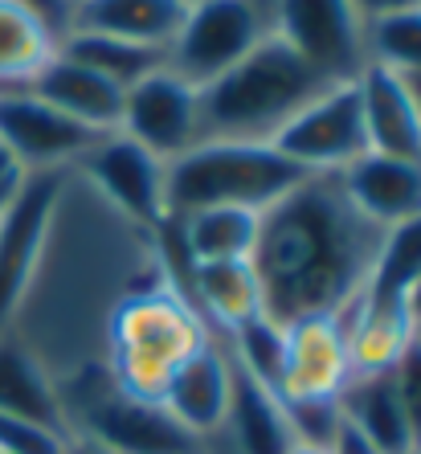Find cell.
<instances>
[{
    "mask_svg": "<svg viewBox=\"0 0 421 454\" xmlns=\"http://www.w3.org/2000/svg\"><path fill=\"white\" fill-rule=\"evenodd\" d=\"M168 275L176 270L160 230L123 217L74 168L66 172L42 258L4 328L53 377L66 434L119 389L106 369V324L115 307Z\"/></svg>",
    "mask_w": 421,
    "mask_h": 454,
    "instance_id": "6da1fadb",
    "label": "cell"
},
{
    "mask_svg": "<svg viewBox=\"0 0 421 454\" xmlns=\"http://www.w3.org/2000/svg\"><path fill=\"white\" fill-rule=\"evenodd\" d=\"M380 233L347 201L339 172H307L258 225L250 266L262 316L283 328L307 316H344L369 286Z\"/></svg>",
    "mask_w": 421,
    "mask_h": 454,
    "instance_id": "7a4b0ae2",
    "label": "cell"
},
{
    "mask_svg": "<svg viewBox=\"0 0 421 454\" xmlns=\"http://www.w3.org/2000/svg\"><path fill=\"white\" fill-rule=\"evenodd\" d=\"M209 324L180 291L176 275L156 278L115 307L106 324V369L127 397L164 405L172 377L209 344Z\"/></svg>",
    "mask_w": 421,
    "mask_h": 454,
    "instance_id": "3957f363",
    "label": "cell"
},
{
    "mask_svg": "<svg viewBox=\"0 0 421 454\" xmlns=\"http://www.w3.org/2000/svg\"><path fill=\"white\" fill-rule=\"evenodd\" d=\"M324 78L274 33L253 53L200 90V139H253L270 144L311 98Z\"/></svg>",
    "mask_w": 421,
    "mask_h": 454,
    "instance_id": "277c9868",
    "label": "cell"
},
{
    "mask_svg": "<svg viewBox=\"0 0 421 454\" xmlns=\"http://www.w3.org/2000/svg\"><path fill=\"white\" fill-rule=\"evenodd\" d=\"M303 176L307 168L286 160L274 144L200 139L184 156L168 160V168H164V209H168V222L180 213L213 209V205L266 213Z\"/></svg>",
    "mask_w": 421,
    "mask_h": 454,
    "instance_id": "5b68a950",
    "label": "cell"
},
{
    "mask_svg": "<svg viewBox=\"0 0 421 454\" xmlns=\"http://www.w3.org/2000/svg\"><path fill=\"white\" fill-rule=\"evenodd\" d=\"M270 37L274 0H189L168 45V70L205 86Z\"/></svg>",
    "mask_w": 421,
    "mask_h": 454,
    "instance_id": "8992f818",
    "label": "cell"
},
{
    "mask_svg": "<svg viewBox=\"0 0 421 454\" xmlns=\"http://www.w3.org/2000/svg\"><path fill=\"white\" fill-rule=\"evenodd\" d=\"M274 33L324 82H356L369 66L364 17L352 0H274Z\"/></svg>",
    "mask_w": 421,
    "mask_h": 454,
    "instance_id": "52a82bcc",
    "label": "cell"
},
{
    "mask_svg": "<svg viewBox=\"0 0 421 454\" xmlns=\"http://www.w3.org/2000/svg\"><path fill=\"white\" fill-rule=\"evenodd\" d=\"M286 160L307 172H339L369 152L364 111H360L356 82L324 86L291 123L270 139Z\"/></svg>",
    "mask_w": 421,
    "mask_h": 454,
    "instance_id": "ba28073f",
    "label": "cell"
},
{
    "mask_svg": "<svg viewBox=\"0 0 421 454\" xmlns=\"http://www.w3.org/2000/svg\"><path fill=\"white\" fill-rule=\"evenodd\" d=\"M98 139H103V131L62 115L42 95H33L29 86L25 90H0V148L21 164V172L74 168Z\"/></svg>",
    "mask_w": 421,
    "mask_h": 454,
    "instance_id": "9c48e42d",
    "label": "cell"
},
{
    "mask_svg": "<svg viewBox=\"0 0 421 454\" xmlns=\"http://www.w3.org/2000/svg\"><path fill=\"white\" fill-rule=\"evenodd\" d=\"M119 136L136 139L156 160H176L200 144V90L176 70L160 66L156 74L127 86Z\"/></svg>",
    "mask_w": 421,
    "mask_h": 454,
    "instance_id": "30bf717a",
    "label": "cell"
},
{
    "mask_svg": "<svg viewBox=\"0 0 421 454\" xmlns=\"http://www.w3.org/2000/svg\"><path fill=\"white\" fill-rule=\"evenodd\" d=\"M164 168H168L164 160H156L148 148H139L136 139L119 136V131L103 136L74 164V172L106 205H115L123 217L148 225V230H160L168 222V209H164Z\"/></svg>",
    "mask_w": 421,
    "mask_h": 454,
    "instance_id": "8fae6325",
    "label": "cell"
},
{
    "mask_svg": "<svg viewBox=\"0 0 421 454\" xmlns=\"http://www.w3.org/2000/svg\"><path fill=\"white\" fill-rule=\"evenodd\" d=\"M66 172H25L21 189L12 192V201L0 213V332L9 328L12 311L33 278V266L42 258L53 201Z\"/></svg>",
    "mask_w": 421,
    "mask_h": 454,
    "instance_id": "7c38bea8",
    "label": "cell"
},
{
    "mask_svg": "<svg viewBox=\"0 0 421 454\" xmlns=\"http://www.w3.org/2000/svg\"><path fill=\"white\" fill-rule=\"evenodd\" d=\"M70 438L98 442L111 454H205V442L184 430L160 402H139L123 389L90 405L74 422Z\"/></svg>",
    "mask_w": 421,
    "mask_h": 454,
    "instance_id": "4fadbf2b",
    "label": "cell"
},
{
    "mask_svg": "<svg viewBox=\"0 0 421 454\" xmlns=\"http://www.w3.org/2000/svg\"><path fill=\"white\" fill-rule=\"evenodd\" d=\"M352 380L344 316H307L283 328L278 402H336Z\"/></svg>",
    "mask_w": 421,
    "mask_h": 454,
    "instance_id": "5bb4252c",
    "label": "cell"
},
{
    "mask_svg": "<svg viewBox=\"0 0 421 454\" xmlns=\"http://www.w3.org/2000/svg\"><path fill=\"white\" fill-rule=\"evenodd\" d=\"M291 446H295V434H291L283 402L233 356L230 410H225V422L205 438V454H291Z\"/></svg>",
    "mask_w": 421,
    "mask_h": 454,
    "instance_id": "9a60e30c",
    "label": "cell"
},
{
    "mask_svg": "<svg viewBox=\"0 0 421 454\" xmlns=\"http://www.w3.org/2000/svg\"><path fill=\"white\" fill-rule=\"evenodd\" d=\"M339 184L360 217H369L377 230L421 217V160L364 152L339 168Z\"/></svg>",
    "mask_w": 421,
    "mask_h": 454,
    "instance_id": "2e32d148",
    "label": "cell"
},
{
    "mask_svg": "<svg viewBox=\"0 0 421 454\" xmlns=\"http://www.w3.org/2000/svg\"><path fill=\"white\" fill-rule=\"evenodd\" d=\"M344 332L352 377L393 372L397 360L409 352V344L421 336L417 319L409 311V299H380L369 291L344 311Z\"/></svg>",
    "mask_w": 421,
    "mask_h": 454,
    "instance_id": "e0dca14e",
    "label": "cell"
},
{
    "mask_svg": "<svg viewBox=\"0 0 421 454\" xmlns=\"http://www.w3.org/2000/svg\"><path fill=\"white\" fill-rule=\"evenodd\" d=\"M233 389V356L225 336H209V344L172 377L164 393V410L176 418L184 430H192L205 442L217 426L225 422Z\"/></svg>",
    "mask_w": 421,
    "mask_h": 454,
    "instance_id": "ac0fdd59",
    "label": "cell"
},
{
    "mask_svg": "<svg viewBox=\"0 0 421 454\" xmlns=\"http://www.w3.org/2000/svg\"><path fill=\"white\" fill-rule=\"evenodd\" d=\"M356 86H360V111H364V131H369V152L421 160V106L413 98L409 78L369 62L364 74L356 78Z\"/></svg>",
    "mask_w": 421,
    "mask_h": 454,
    "instance_id": "d6986e66",
    "label": "cell"
},
{
    "mask_svg": "<svg viewBox=\"0 0 421 454\" xmlns=\"http://www.w3.org/2000/svg\"><path fill=\"white\" fill-rule=\"evenodd\" d=\"M180 291L197 307V316L209 324L213 336L230 340L238 328L262 316V286L253 275L250 258L246 262H205L189 266Z\"/></svg>",
    "mask_w": 421,
    "mask_h": 454,
    "instance_id": "ffe728a7",
    "label": "cell"
},
{
    "mask_svg": "<svg viewBox=\"0 0 421 454\" xmlns=\"http://www.w3.org/2000/svg\"><path fill=\"white\" fill-rule=\"evenodd\" d=\"M33 95H42L50 106H58L62 115L78 119V123L95 127V131H119V115H123V86L111 78L86 70V66L70 62L66 53H58L42 74L29 86Z\"/></svg>",
    "mask_w": 421,
    "mask_h": 454,
    "instance_id": "44dd1931",
    "label": "cell"
},
{
    "mask_svg": "<svg viewBox=\"0 0 421 454\" xmlns=\"http://www.w3.org/2000/svg\"><path fill=\"white\" fill-rule=\"evenodd\" d=\"M184 9L189 0H78L74 29L168 50L184 21Z\"/></svg>",
    "mask_w": 421,
    "mask_h": 454,
    "instance_id": "7402d4cb",
    "label": "cell"
},
{
    "mask_svg": "<svg viewBox=\"0 0 421 454\" xmlns=\"http://www.w3.org/2000/svg\"><path fill=\"white\" fill-rule=\"evenodd\" d=\"M339 410L380 454H417L409 418L401 410L397 385H393V372L352 377L344 385V393H339Z\"/></svg>",
    "mask_w": 421,
    "mask_h": 454,
    "instance_id": "603a6c76",
    "label": "cell"
},
{
    "mask_svg": "<svg viewBox=\"0 0 421 454\" xmlns=\"http://www.w3.org/2000/svg\"><path fill=\"white\" fill-rule=\"evenodd\" d=\"M0 413L29 418V422L53 426V430L66 434L53 377L42 369V360L33 356L25 344H17L4 332H0Z\"/></svg>",
    "mask_w": 421,
    "mask_h": 454,
    "instance_id": "cb8c5ba5",
    "label": "cell"
},
{
    "mask_svg": "<svg viewBox=\"0 0 421 454\" xmlns=\"http://www.w3.org/2000/svg\"><path fill=\"white\" fill-rule=\"evenodd\" d=\"M58 33L21 9L17 0H0V90H25L58 58Z\"/></svg>",
    "mask_w": 421,
    "mask_h": 454,
    "instance_id": "d4e9b609",
    "label": "cell"
},
{
    "mask_svg": "<svg viewBox=\"0 0 421 454\" xmlns=\"http://www.w3.org/2000/svg\"><path fill=\"white\" fill-rule=\"evenodd\" d=\"M58 53H66L70 62L95 70V74L111 78L115 86H136L139 78L156 74L160 66H168V50L156 45H139V42H123V37H106V33H86V29H70L58 42Z\"/></svg>",
    "mask_w": 421,
    "mask_h": 454,
    "instance_id": "484cf974",
    "label": "cell"
},
{
    "mask_svg": "<svg viewBox=\"0 0 421 454\" xmlns=\"http://www.w3.org/2000/svg\"><path fill=\"white\" fill-rule=\"evenodd\" d=\"M421 283V217H409L401 225H389L380 233L377 262L369 275V295L380 299H409V291Z\"/></svg>",
    "mask_w": 421,
    "mask_h": 454,
    "instance_id": "4316f807",
    "label": "cell"
},
{
    "mask_svg": "<svg viewBox=\"0 0 421 454\" xmlns=\"http://www.w3.org/2000/svg\"><path fill=\"white\" fill-rule=\"evenodd\" d=\"M364 45L372 66H385L401 78H421V4L369 21Z\"/></svg>",
    "mask_w": 421,
    "mask_h": 454,
    "instance_id": "83f0119b",
    "label": "cell"
},
{
    "mask_svg": "<svg viewBox=\"0 0 421 454\" xmlns=\"http://www.w3.org/2000/svg\"><path fill=\"white\" fill-rule=\"evenodd\" d=\"M283 410H286V422H291L295 442L319 446V450H327V446H331L339 422H344L339 397H336V402H283Z\"/></svg>",
    "mask_w": 421,
    "mask_h": 454,
    "instance_id": "f1b7e54d",
    "label": "cell"
},
{
    "mask_svg": "<svg viewBox=\"0 0 421 454\" xmlns=\"http://www.w3.org/2000/svg\"><path fill=\"white\" fill-rule=\"evenodd\" d=\"M66 446H70V434L0 413V454H66Z\"/></svg>",
    "mask_w": 421,
    "mask_h": 454,
    "instance_id": "f546056e",
    "label": "cell"
},
{
    "mask_svg": "<svg viewBox=\"0 0 421 454\" xmlns=\"http://www.w3.org/2000/svg\"><path fill=\"white\" fill-rule=\"evenodd\" d=\"M393 385H397V397H401V410L409 418V430H413V446L421 454V336L409 344V352L397 360L393 369Z\"/></svg>",
    "mask_w": 421,
    "mask_h": 454,
    "instance_id": "4dcf8cb0",
    "label": "cell"
},
{
    "mask_svg": "<svg viewBox=\"0 0 421 454\" xmlns=\"http://www.w3.org/2000/svg\"><path fill=\"white\" fill-rule=\"evenodd\" d=\"M17 4L29 9L33 17H42L58 37H66V33L74 29V4H70V0H17Z\"/></svg>",
    "mask_w": 421,
    "mask_h": 454,
    "instance_id": "1f68e13d",
    "label": "cell"
},
{
    "mask_svg": "<svg viewBox=\"0 0 421 454\" xmlns=\"http://www.w3.org/2000/svg\"><path fill=\"white\" fill-rule=\"evenodd\" d=\"M327 454H380V450L344 418V422H339V430H336V438H331V446H327Z\"/></svg>",
    "mask_w": 421,
    "mask_h": 454,
    "instance_id": "d6a6232c",
    "label": "cell"
},
{
    "mask_svg": "<svg viewBox=\"0 0 421 454\" xmlns=\"http://www.w3.org/2000/svg\"><path fill=\"white\" fill-rule=\"evenodd\" d=\"M356 12L364 17V25L377 21V17H389V12H401V9H417L421 0H352Z\"/></svg>",
    "mask_w": 421,
    "mask_h": 454,
    "instance_id": "836d02e7",
    "label": "cell"
},
{
    "mask_svg": "<svg viewBox=\"0 0 421 454\" xmlns=\"http://www.w3.org/2000/svg\"><path fill=\"white\" fill-rule=\"evenodd\" d=\"M66 454H111V450H106V446H98V442H86V438H70Z\"/></svg>",
    "mask_w": 421,
    "mask_h": 454,
    "instance_id": "e575fe53",
    "label": "cell"
},
{
    "mask_svg": "<svg viewBox=\"0 0 421 454\" xmlns=\"http://www.w3.org/2000/svg\"><path fill=\"white\" fill-rule=\"evenodd\" d=\"M409 311H413V319H417V328H421V283L409 291Z\"/></svg>",
    "mask_w": 421,
    "mask_h": 454,
    "instance_id": "d590c367",
    "label": "cell"
},
{
    "mask_svg": "<svg viewBox=\"0 0 421 454\" xmlns=\"http://www.w3.org/2000/svg\"><path fill=\"white\" fill-rule=\"evenodd\" d=\"M291 454H327V450H319V446H303V442H295V446H291Z\"/></svg>",
    "mask_w": 421,
    "mask_h": 454,
    "instance_id": "8d00e7d4",
    "label": "cell"
},
{
    "mask_svg": "<svg viewBox=\"0 0 421 454\" xmlns=\"http://www.w3.org/2000/svg\"><path fill=\"white\" fill-rule=\"evenodd\" d=\"M17 189H21V184H17ZM17 189H0V213H4V205L12 201V192H17Z\"/></svg>",
    "mask_w": 421,
    "mask_h": 454,
    "instance_id": "74e56055",
    "label": "cell"
},
{
    "mask_svg": "<svg viewBox=\"0 0 421 454\" xmlns=\"http://www.w3.org/2000/svg\"><path fill=\"white\" fill-rule=\"evenodd\" d=\"M409 86H413V98H417V106H421V78H409Z\"/></svg>",
    "mask_w": 421,
    "mask_h": 454,
    "instance_id": "f35d334b",
    "label": "cell"
},
{
    "mask_svg": "<svg viewBox=\"0 0 421 454\" xmlns=\"http://www.w3.org/2000/svg\"><path fill=\"white\" fill-rule=\"evenodd\" d=\"M70 4H78V0H70Z\"/></svg>",
    "mask_w": 421,
    "mask_h": 454,
    "instance_id": "ab89813d",
    "label": "cell"
}]
</instances>
